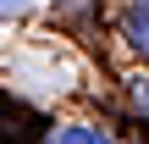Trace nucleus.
Returning <instances> with one entry per match:
<instances>
[{
    "label": "nucleus",
    "mask_w": 149,
    "mask_h": 144,
    "mask_svg": "<svg viewBox=\"0 0 149 144\" xmlns=\"http://www.w3.org/2000/svg\"><path fill=\"white\" fill-rule=\"evenodd\" d=\"M127 33H133L138 50H149V0H133V11H127Z\"/></svg>",
    "instance_id": "nucleus-1"
},
{
    "label": "nucleus",
    "mask_w": 149,
    "mask_h": 144,
    "mask_svg": "<svg viewBox=\"0 0 149 144\" xmlns=\"http://www.w3.org/2000/svg\"><path fill=\"white\" fill-rule=\"evenodd\" d=\"M22 6H28V0H0V17H17Z\"/></svg>",
    "instance_id": "nucleus-3"
},
{
    "label": "nucleus",
    "mask_w": 149,
    "mask_h": 144,
    "mask_svg": "<svg viewBox=\"0 0 149 144\" xmlns=\"http://www.w3.org/2000/svg\"><path fill=\"white\" fill-rule=\"evenodd\" d=\"M61 144H111V139H105L100 128H66V133H61Z\"/></svg>",
    "instance_id": "nucleus-2"
}]
</instances>
